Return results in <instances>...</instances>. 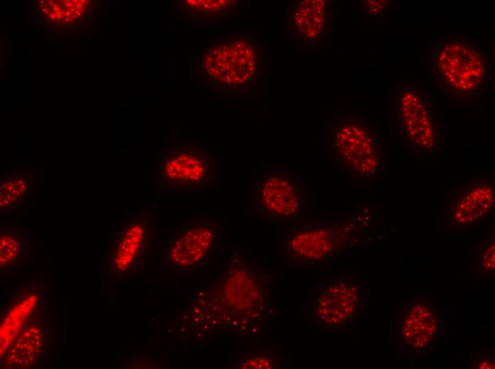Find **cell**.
I'll use <instances>...</instances> for the list:
<instances>
[{
    "instance_id": "obj_1",
    "label": "cell",
    "mask_w": 495,
    "mask_h": 369,
    "mask_svg": "<svg viewBox=\"0 0 495 369\" xmlns=\"http://www.w3.org/2000/svg\"><path fill=\"white\" fill-rule=\"evenodd\" d=\"M331 155L354 180L368 182L384 170V145L376 124L366 116L339 117L331 129Z\"/></svg>"
},
{
    "instance_id": "obj_2",
    "label": "cell",
    "mask_w": 495,
    "mask_h": 369,
    "mask_svg": "<svg viewBox=\"0 0 495 369\" xmlns=\"http://www.w3.org/2000/svg\"><path fill=\"white\" fill-rule=\"evenodd\" d=\"M156 184L164 190L215 189L218 184L216 161L201 149L179 147L159 162Z\"/></svg>"
},
{
    "instance_id": "obj_3",
    "label": "cell",
    "mask_w": 495,
    "mask_h": 369,
    "mask_svg": "<svg viewBox=\"0 0 495 369\" xmlns=\"http://www.w3.org/2000/svg\"><path fill=\"white\" fill-rule=\"evenodd\" d=\"M435 60V74L442 87L449 93L472 94L486 81L484 59L469 43H447L440 48Z\"/></svg>"
},
{
    "instance_id": "obj_4",
    "label": "cell",
    "mask_w": 495,
    "mask_h": 369,
    "mask_svg": "<svg viewBox=\"0 0 495 369\" xmlns=\"http://www.w3.org/2000/svg\"><path fill=\"white\" fill-rule=\"evenodd\" d=\"M218 241V227L214 219H193L180 227L170 239L166 262L175 269H191L211 258Z\"/></svg>"
},
{
    "instance_id": "obj_5",
    "label": "cell",
    "mask_w": 495,
    "mask_h": 369,
    "mask_svg": "<svg viewBox=\"0 0 495 369\" xmlns=\"http://www.w3.org/2000/svg\"><path fill=\"white\" fill-rule=\"evenodd\" d=\"M442 326L439 304L432 299L414 298L398 311L397 340L411 351L424 350L440 338Z\"/></svg>"
},
{
    "instance_id": "obj_6",
    "label": "cell",
    "mask_w": 495,
    "mask_h": 369,
    "mask_svg": "<svg viewBox=\"0 0 495 369\" xmlns=\"http://www.w3.org/2000/svg\"><path fill=\"white\" fill-rule=\"evenodd\" d=\"M252 185L255 206L262 214L290 216L297 212L302 201V187L292 173H257Z\"/></svg>"
},
{
    "instance_id": "obj_7",
    "label": "cell",
    "mask_w": 495,
    "mask_h": 369,
    "mask_svg": "<svg viewBox=\"0 0 495 369\" xmlns=\"http://www.w3.org/2000/svg\"><path fill=\"white\" fill-rule=\"evenodd\" d=\"M149 220L140 214H133L117 227L110 246V264L118 275H125L139 267L149 249Z\"/></svg>"
},
{
    "instance_id": "obj_8",
    "label": "cell",
    "mask_w": 495,
    "mask_h": 369,
    "mask_svg": "<svg viewBox=\"0 0 495 369\" xmlns=\"http://www.w3.org/2000/svg\"><path fill=\"white\" fill-rule=\"evenodd\" d=\"M399 123L406 138L418 148H434L437 133L434 116L422 93L414 89L402 91L398 99Z\"/></svg>"
},
{
    "instance_id": "obj_9",
    "label": "cell",
    "mask_w": 495,
    "mask_h": 369,
    "mask_svg": "<svg viewBox=\"0 0 495 369\" xmlns=\"http://www.w3.org/2000/svg\"><path fill=\"white\" fill-rule=\"evenodd\" d=\"M362 291L351 281H333L321 292L316 300V316L328 326L347 324L360 309Z\"/></svg>"
},
{
    "instance_id": "obj_10",
    "label": "cell",
    "mask_w": 495,
    "mask_h": 369,
    "mask_svg": "<svg viewBox=\"0 0 495 369\" xmlns=\"http://www.w3.org/2000/svg\"><path fill=\"white\" fill-rule=\"evenodd\" d=\"M453 221L459 226H472L484 220L494 204V186L486 180L462 184L453 200Z\"/></svg>"
},
{
    "instance_id": "obj_11",
    "label": "cell",
    "mask_w": 495,
    "mask_h": 369,
    "mask_svg": "<svg viewBox=\"0 0 495 369\" xmlns=\"http://www.w3.org/2000/svg\"><path fill=\"white\" fill-rule=\"evenodd\" d=\"M341 231V229L331 227H302L291 233L285 248L291 256L297 260H319L341 246L343 241Z\"/></svg>"
},
{
    "instance_id": "obj_12",
    "label": "cell",
    "mask_w": 495,
    "mask_h": 369,
    "mask_svg": "<svg viewBox=\"0 0 495 369\" xmlns=\"http://www.w3.org/2000/svg\"><path fill=\"white\" fill-rule=\"evenodd\" d=\"M43 321L30 320L15 338L3 360L8 368H28L37 365L45 352Z\"/></svg>"
},
{
    "instance_id": "obj_13",
    "label": "cell",
    "mask_w": 495,
    "mask_h": 369,
    "mask_svg": "<svg viewBox=\"0 0 495 369\" xmlns=\"http://www.w3.org/2000/svg\"><path fill=\"white\" fill-rule=\"evenodd\" d=\"M36 173L30 169H6L1 173L0 212L9 213L36 196Z\"/></svg>"
},
{
    "instance_id": "obj_14",
    "label": "cell",
    "mask_w": 495,
    "mask_h": 369,
    "mask_svg": "<svg viewBox=\"0 0 495 369\" xmlns=\"http://www.w3.org/2000/svg\"><path fill=\"white\" fill-rule=\"evenodd\" d=\"M328 3L324 0L298 1L292 12V23L304 40H316L325 27L327 19Z\"/></svg>"
},
{
    "instance_id": "obj_15",
    "label": "cell",
    "mask_w": 495,
    "mask_h": 369,
    "mask_svg": "<svg viewBox=\"0 0 495 369\" xmlns=\"http://www.w3.org/2000/svg\"><path fill=\"white\" fill-rule=\"evenodd\" d=\"M26 253V243L20 228L0 231V270L5 273L21 263Z\"/></svg>"
},
{
    "instance_id": "obj_16",
    "label": "cell",
    "mask_w": 495,
    "mask_h": 369,
    "mask_svg": "<svg viewBox=\"0 0 495 369\" xmlns=\"http://www.w3.org/2000/svg\"><path fill=\"white\" fill-rule=\"evenodd\" d=\"M239 365L240 368L247 369L274 368L275 359L267 350L252 349L243 353Z\"/></svg>"
},
{
    "instance_id": "obj_17",
    "label": "cell",
    "mask_w": 495,
    "mask_h": 369,
    "mask_svg": "<svg viewBox=\"0 0 495 369\" xmlns=\"http://www.w3.org/2000/svg\"><path fill=\"white\" fill-rule=\"evenodd\" d=\"M494 237H491L482 248L479 257V264L486 272H492L495 268Z\"/></svg>"
},
{
    "instance_id": "obj_18",
    "label": "cell",
    "mask_w": 495,
    "mask_h": 369,
    "mask_svg": "<svg viewBox=\"0 0 495 369\" xmlns=\"http://www.w3.org/2000/svg\"><path fill=\"white\" fill-rule=\"evenodd\" d=\"M473 366L479 369H494L495 368L494 357L489 356H481L476 360V363Z\"/></svg>"
},
{
    "instance_id": "obj_19",
    "label": "cell",
    "mask_w": 495,
    "mask_h": 369,
    "mask_svg": "<svg viewBox=\"0 0 495 369\" xmlns=\"http://www.w3.org/2000/svg\"><path fill=\"white\" fill-rule=\"evenodd\" d=\"M385 1H366V4L368 6V9L371 10L374 13H378L380 12L383 9L384 6L385 4Z\"/></svg>"
}]
</instances>
